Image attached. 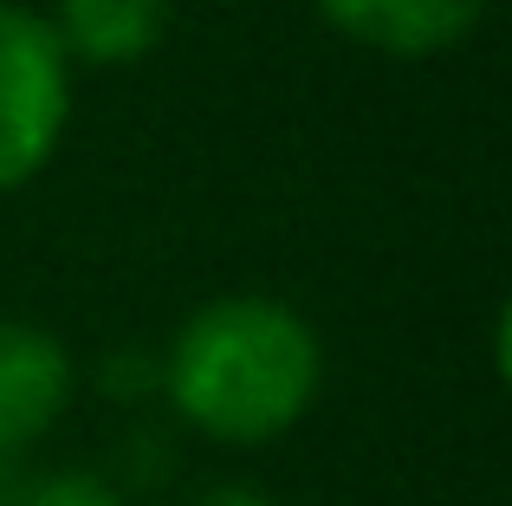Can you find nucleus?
<instances>
[{
  "mask_svg": "<svg viewBox=\"0 0 512 506\" xmlns=\"http://www.w3.org/2000/svg\"><path fill=\"white\" fill-rule=\"evenodd\" d=\"M318 383H325L318 331L266 292L208 299L182 318L163 357V390L175 416L227 448H260L292 422H305Z\"/></svg>",
  "mask_w": 512,
  "mask_h": 506,
  "instance_id": "obj_1",
  "label": "nucleus"
},
{
  "mask_svg": "<svg viewBox=\"0 0 512 506\" xmlns=\"http://www.w3.org/2000/svg\"><path fill=\"white\" fill-rule=\"evenodd\" d=\"M72 117V59L46 13L0 0V195L52 163Z\"/></svg>",
  "mask_w": 512,
  "mask_h": 506,
  "instance_id": "obj_2",
  "label": "nucleus"
},
{
  "mask_svg": "<svg viewBox=\"0 0 512 506\" xmlns=\"http://www.w3.org/2000/svg\"><path fill=\"white\" fill-rule=\"evenodd\" d=\"M72 383V351L46 325L0 318V461H20L33 442H46L72 403Z\"/></svg>",
  "mask_w": 512,
  "mask_h": 506,
  "instance_id": "obj_3",
  "label": "nucleus"
},
{
  "mask_svg": "<svg viewBox=\"0 0 512 506\" xmlns=\"http://www.w3.org/2000/svg\"><path fill=\"white\" fill-rule=\"evenodd\" d=\"M318 13L350 46H370L383 59H435L474 33L487 0H318Z\"/></svg>",
  "mask_w": 512,
  "mask_h": 506,
  "instance_id": "obj_4",
  "label": "nucleus"
},
{
  "mask_svg": "<svg viewBox=\"0 0 512 506\" xmlns=\"http://www.w3.org/2000/svg\"><path fill=\"white\" fill-rule=\"evenodd\" d=\"M169 0H59L52 33H59L65 59L85 65H137L163 46Z\"/></svg>",
  "mask_w": 512,
  "mask_h": 506,
  "instance_id": "obj_5",
  "label": "nucleus"
},
{
  "mask_svg": "<svg viewBox=\"0 0 512 506\" xmlns=\"http://www.w3.org/2000/svg\"><path fill=\"white\" fill-rule=\"evenodd\" d=\"M7 506H124L98 468H46V474H13Z\"/></svg>",
  "mask_w": 512,
  "mask_h": 506,
  "instance_id": "obj_6",
  "label": "nucleus"
},
{
  "mask_svg": "<svg viewBox=\"0 0 512 506\" xmlns=\"http://www.w3.org/2000/svg\"><path fill=\"white\" fill-rule=\"evenodd\" d=\"M195 506H279V500L260 494V487H247V481H227V487H208Z\"/></svg>",
  "mask_w": 512,
  "mask_h": 506,
  "instance_id": "obj_7",
  "label": "nucleus"
}]
</instances>
